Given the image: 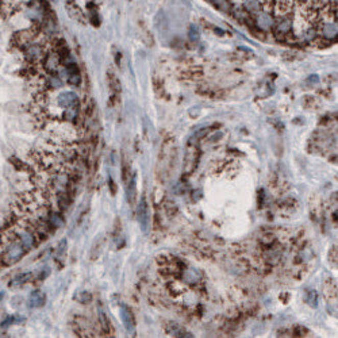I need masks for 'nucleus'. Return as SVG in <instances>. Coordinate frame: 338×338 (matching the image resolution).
<instances>
[{
    "label": "nucleus",
    "instance_id": "1",
    "mask_svg": "<svg viewBox=\"0 0 338 338\" xmlns=\"http://www.w3.org/2000/svg\"><path fill=\"white\" fill-rule=\"evenodd\" d=\"M64 72L66 75V83L73 87H77L80 85L81 83V73L79 66H77L76 62L69 61L64 64Z\"/></svg>",
    "mask_w": 338,
    "mask_h": 338
},
{
    "label": "nucleus",
    "instance_id": "5",
    "mask_svg": "<svg viewBox=\"0 0 338 338\" xmlns=\"http://www.w3.org/2000/svg\"><path fill=\"white\" fill-rule=\"evenodd\" d=\"M317 33L319 35H322L325 39H334L337 37V22L321 20L317 25Z\"/></svg>",
    "mask_w": 338,
    "mask_h": 338
},
{
    "label": "nucleus",
    "instance_id": "6",
    "mask_svg": "<svg viewBox=\"0 0 338 338\" xmlns=\"http://www.w3.org/2000/svg\"><path fill=\"white\" fill-rule=\"evenodd\" d=\"M119 314L120 318H122L123 326L127 331H134L135 329V318L133 315V311L130 310L129 306H126L125 303H120L119 306Z\"/></svg>",
    "mask_w": 338,
    "mask_h": 338
},
{
    "label": "nucleus",
    "instance_id": "15",
    "mask_svg": "<svg viewBox=\"0 0 338 338\" xmlns=\"http://www.w3.org/2000/svg\"><path fill=\"white\" fill-rule=\"evenodd\" d=\"M31 279H33V273L31 272L19 273V275H16V276L14 277L11 281H10V287H12V288L22 287V285H25L26 283H29Z\"/></svg>",
    "mask_w": 338,
    "mask_h": 338
},
{
    "label": "nucleus",
    "instance_id": "12",
    "mask_svg": "<svg viewBox=\"0 0 338 338\" xmlns=\"http://www.w3.org/2000/svg\"><path fill=\"white\" fill-rule=\"evenodd\" d=\"M104 244H106V238H104L103 235H99L96 237L95 242H93L92 248H91V253H89V258H91V261H96L99 256L102 254V250L104 248Z\"/></svg>",
    "mask_w": 338,
    "mask_h": 338
},
{
    "label": "nucleus",
    "instance_id": "11",
    "mask_svg": "<svg viewBox=\"0 0 338 338\" xmlns=\"http://www.w3.org/2000/svg\"><path fill=\"white\" fill-rule=\"evenodd\" d=\"M127 199H129V203L134 204L135 200H137V175L133 173L130 176V179L127 180Z\"/></svg>",
    "mask_w": 338,
    "mask_h": 338
},
{
    "label": "nucleus",
    "instance_id": "7",
    "mask_svg": "<svg viewBox=\"0 0 338 338\" xmlns=\"http://www.w3.org/2000/svg\"><path fill=\"white\" fill-rule=\"evenodd\" d=\"M256 22H257V26L260 27V30L269 31L271 29H273V25H275V18H273V15L271 14V12L261 11L257 14Z\"/></svg>",
    "mask_w": 338,
    "mask_h": 338
},
{
    "label": "nucleus",
    "instance_id": "8",
    "mask_svg": "<svg viewBox=\"0 0 338 338\" xmlns=\"http://www.w3.org/2000/svg\"><path fill=\"white\" fill-rule=\"evenodd\" d=\"M45 302H46V296L45 294H42L38 289H35L30 294L29 296V307L31 308H41L45 306Z\"/></svg>",
    "mask_w": 338,
    "mask_h": 338
},
{
    "label": "nucleus",
    "instance_id": "19",
    "mask_svg": "<svg viewBox=\"0 0 338 338\" xmlns=\"http://www.w3.org/2000/svg\"><path fill=\"white\" fill-rule=\"evenodd\" d=\"M76 299L77 302H80L81 304H88L91 303V300H92V295L87 291H81L76 295Z\"/></svg>",
    "mask_w": 338,
    "mask_h": 338
},
{
    "label": "nucleus",
    "instance_id": "20",
    "mask_svg": "<svg viewBox=\"0 0 338 338\" xmlns=\"http://www.w3.org/2000/svg\"><path fill=\"white\" fill-rule=\"evenodd\" d=\"M189 39L192 41V42H195V41H199L200 38V33H199V29L198 27H195L192 25V26L189 27Z\"/></svg>",
    "mask_w": 338,
    "mask_h": 338
},
{
    "label": "nucleus",
    "instance_id": "13",
    "mask_svg": "<svg viewBox=\"0 0 338 338\" xmlns=\"http://www.w3.org/2000/svg\"><path fill=\"white\" fill-rule=\"evenodd\" d=\"M65 6H66V10H68V12H69V15L72 16L73 19L84 20V12L81 11L80 7L77 6L75 0H66Z\"/></svg>",
    "mask_w": 338,
    "mask_h": 338
},
{
    "label": "nucleus",
    "instance_id": "21",
    "mask_svg": "<svg viewBox=\"0 0 338 338\" xmlns=\"http://www.w3.org/2000/svg\"><path fill=\"white\" fill-rule=\"evenodd\" d=\"M108 187L111 188L112 195H115V194H116V185H115V181L112 180V179H110V180H108Z\"/></svg>",
    "mask_w": 338,
    "mask_h": 338
},
{
    "label": "nucleus",
    "instance_id": "16",
    "mask_svg": "<svg viewBox=\"0 0 338 338\" xmlns=\"http://www.w3.org/2000/svg\"><path fill=\"white\" fill-rule=\"evenodd\" d=\"M99 323H100V330L102 334L110 335L111 334V325H110V319L106 315L103 310H99Z\"/></svg>",
    "mask_w": 338,
    "mask_h": 338
},
{
    "label": "nucleus",
    "instance_id": "17",
    "mask_svg": "<svg viewBox=\"0 0 338 338\" xmlns=\"http://www.w3.org/2000/svg\"><path fill=\"white\" fill-rule=\"evenodd\" d=\"M107 80H108V85H110V88L114 93H120V81L118 80V77L112 70H108L107 73Z\"/></svg>",
    "mask_w": 338,
    "mask_h": 338
},
{
    "label": "nucleus",
    "instance_id": "18",
    "mask_svg": "<svg viewBox=\"0 0 338 338\" xmlns=\"http://www.w3.org/2000/svg\"><path fill=\"white\" fill-rule=\"evenodd\" d=\"M304 302L310 306V307H317L318 306V295L317 292L310 289L304 294Z\"/></svg>",
    "mask_w": 338,
    "mask_h": 338
},
{
    "label": "nucleus",
    "instance_id": "2",
    "mask_svg": "<svg viewBox=\"0 0 338 338\" xmlns=\"http://www.w3.org/2000/svg\"><path fill=\"white\" fill-rule=\"evenodd\" d=\"M137 218H138V223L139 226H141V230H142L143 233H146L150 225V214H149V206H148V202H146L145 198L141 199L138 207H137Z\"/></svg>",
    "mask_w": 338,
    "mask_h": 338
},
{
    "label": "nucleus",
    "instance_id": "14",
    "mask_svg": "<svg viewBox=\"0 0 338 338\" xmlns=\"http://www.w3.org/2000/svg\"><path fill=\"white\" fill-rule=\"evenodd\" d=\"M242 3H244V8H245V11L249 12V14H254V15H257L258 12L264 11L261 0H242Z\"/></svg>",
    "mask_w": 338,
    "mask_h": 338
},
{
    "label": "nucleus",
    "instance_id": "3",
    "mask_svg": "<svg viewBox=\"0 0 338 338\" xmlns=\"http://www.w3.org/2000/svg\"><path fill=\"white\" fill-rule=\"evenodd\" d=\"M56 104H57V107L62 112L66 108L76 106V104H80V102H79V98H77L76 93L72 92V91H65V92H61L56 98Z\"/></svg>",
    "mask_w": 338,
    "mask_h": 338
},
{
    "label": "nucleus",
    "instance_id": "10",
    "mask_svg": "<svg viewBox=\"0 0 338 338\" xmlns=\"http://www.w3.org/2000/svg\"><path fill=\"white\" fill-rule=\"evenodd\" d=\"M66 246H68V242L65 239H62L60 244H58L57 249L54 252V261L58 264V268H62L64 264H65V258H66Z\"/></svg>",
    "mask_w": 338,
    "mask_h": 338
},
{
    "label": "nucleus",
    "instance_id": "4",
    "mask_svg": "<svg viewBox=\"0 0 338 338\" xmlns=\"http://www.w3.org/2000/svg\"><path fill=\"white\" fill-rule=\"evenodd\" d=\"M292 26H294V22H292L289 15L277 16L276 19H275V25H273L275 34L285 37V35H288L292 31Z\"/></svg>",
    "mask_w": 338,
    "mask_h": 338
},
{
    "label": "nucleus",
    "instance_id": "9",
    "mask_svg": "<svg viewBox=\"0 0 338 338\" xmlns=\"http://www.w3.org/2000/svg\"><path fill=\"white\" fill-rule=\"evenodd\" d=\"M273 10L276 11L277 16L289 15L292 10V0H275Z\"/></svg>",
    "mask_w": 338,
    "mask_h": 338
}]
</instances>
